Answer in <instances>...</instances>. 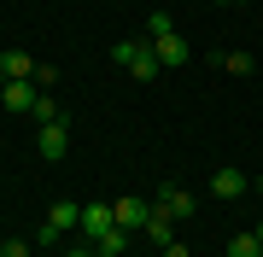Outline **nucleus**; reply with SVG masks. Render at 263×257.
Here are the masks:
<instances>
[{"label":"nucleus","mask_w":263,"mask_h":257,"mask_svg":"<svg viewBox=\"0 0 263 257\" xmlns=\"http://www.w3.org/2000/svg\"><path fill=\"white\" fill-rule=\"evenodd\" d=\"M111 58L129 70V76H141V82L164 70V65H158V53H152V41H117V47H111Z\"/></svg>","instance_id":"nucleus-1"},{"label":"nucleus","mask_w":263,"mask_h":257,"mask_svg":"<svg viewBox=\"0 0 263 257\" xmlns=\"http://www.w3.org/2000/svg\"><path fill=\"white\" fill-rule=\"evenodd\" d=\"M76 222H82V210H76L70 199H53V205H47V222H41V246H53V240L70 234Z\"/></svg>","instance_id":"nucleus-2"},{"label":"nucleus","mask_w":263,"mask_h":257,"mask_svg":"<svg viewBox=\"0 0 263 257\" xmlns=\"http://www.w3.org/2000/svg\"><path fill=\"white\" fill-rule=\"evenodd\" d=\"M117 228V216H111V205H82V222H76V234H82V240H105V234H111Z\"/></svg>","instance_id":"nucleus-3"},{"label":"nucleus","mask_w":263,"mask_h":257,"mask_svg":"<svg viewBox=\"0 0 263 257\" xmlns=\"http://www.w3.org/2000/svg\"><path fill=\"white\" fill-rule=\"evenodd\" d=\"M65 146H70V123L59 117V123H41V134H35V152L41 158H65Z\"/></svg>","instance_id":"nucleus-4"},{"label":"nucleus","mask_w":263,"mask_h":257,"mask_svg":"<svg viewBox=\"0 0 263 257\" xmlns=\"http://www.w3.org/2000/svg\"><path fill=\"white\" fill-rule=\"evenodd\" d=\"M111 216H117V228H123V234H135V228H146L152 205H146V199H117V205H111Z\"/></svg>","instance_id":"nucleus-5"},{"label":"nucleus","mask_w":263,"mask_h":257,"mask_svg":"<svg viewBox=\"0 0 263 257\" xmlns=\"http://www.w3.org/2000/svg\"><path fill=\"white\" fill-rule=\"evenodd\" d=\"M35 58H29V53H18V47H6V53H0V76H6V82H29V76H35Z\"/></svg>","instance_id":"nucleus-6"},{"label":"nucleus","mask_w":263,"mask_h":257,"mask_svg":"<svg viewBox=\"0 0 263 257\" xmlns=\"http://www.w3.org/2000/svg\"><path fill=\"white\" fill-rule=\"evenodd\" d=\"M35 100H41L35 82H6L0 88V105H6V111H35Z\"/></svg>","instance_id":"nucleus-7"},{"label":"nucleus","mask_w":263,"mask_h":257,"mask_svg":"<svg viewBox=\"0 0 263 257\" xmlns=\"http://www.w3.org/2000/svg\"><path fill=\"white\" fill-rule=\"evenodd\" d=\"M152 53H158V65H170V70L187 65V41H181L176 29H170V35H152Z\"/></svg>","instance_id":"nucleus-8"},{"label":"nucleus","mask_w":263,"mask_h":257,"mask_svg":"<svg viewBox=\"0 0 263 257\" xmlns=\"http://www.w3.org/2000/svg\"><path fill=\"white\" fill-rule=\"evenodd\" d=\"M211 187H216V199H240V193L252 187V175H240V170H216Z\"/></svg>","instance_id":"nucleus-9"},{"label":"nucleus","mask_w":263,"mask_h":257,"mask_svg":"<svg viewBox=\"0 0 263 257\" xmlns=\"http://www.w3.org/2000/svg\"><path fill=\"white\" fill-rule=\"evenodd\" d=\"M158 210H170L176 222L193 216V193H187V187H164V193H158Z\"/></svg>","instance_id":"nucleus-10"},{"label":"nucleus","mask_w":263,"mask_h":257,"mask_svg":"<svg viewBox=\"0 0 263 257\" xmlns=\"http://www.w3.org/2000/svg\"><path fill=\"white\" fill-rule=\"evenodd\" d=\"M170 222H176V216H170V210H158V205H152V216H146V240H152V246H170Z\"/></svg>","instance_id":"nucleus-11"},{"label":"nucleus","mask_w":263,"mask_h":257,"mask_svg":"<svg viewBox=\"0 0 263 257\" xmlns=\"http://www.w3.org/2000/svg\"><path fill=\"white\" fill-rule=\"evenodd\" d=\"M228 257H257V234H234L228 240Z\"/></svg>","instance_id":"nucleus-12"},{"label":"nucleus","mask_w":263,"mask_h":257,"mask_svg":"<svg viewBox=\"0 0 263 257\" xmlns=\"http://www.w3.org/2000/svg\"><path fill=\"white\" fill-rule=\"evenodd\" d=\"M29 117H35V123H59V105H53V94H41V100H35V111H29Z\"/></svg>","instance_id":"nucleus-13"},{"label":"nucleus","mask_w":263,"mask_h":257,"mask_svg":"<svg viewBox=\"0 0 263 257\" xmlns=\"http://www.w3.org/2000/svg\"><path fill=\"white\" fill-rule=\"evenodd\" d=\"M222 65H228V70H234V76H246V70H252V53H228V58H222Z\"/></svg>","instance_id":"nucleus-14"},{"label":"nucleus","mask_w":263,"mask_h":257,"mask_svg":"<svg viewBox=\"0 0 263 257\" xmlns=\"http://www.w3.org/2000/svg\"><path fill=\"white\" fill-rule=\"evenodd\" d=\"M170 29H176V24H170L164 12H152V18H146V35H170Z\"/></svg>","instance_id":"nucleus-15"},{"label":"nucleus","mask_w":263,"mask_h":257,"mask_svg":"<svg viewBox=\"0 0 263 257\" xmlns=\"http://www.w3.org/2000/svg\"><path fill=\"white\" fill-rule=\"evenodd\" d=\"M0 257H29V240H6V246H0Z\"/></svg>","instance_id":"nucleus-16"},{"label":"nucleus","mask_w":263,"mask_h":257,"mask_svg":"<svg viewBox=\"0 0 263 257\" xmlns=\"http://www.w3.org/2000/svg\"><path fill=\"white\" fill-rule=\"evenodd\" d=\"M158 257H187V246H181V240H170V246H164Z\"/></svg>","instance_id":"nucleus-17"},{"label":"nucleus","mask_w":263,"mask_h":257,"mask_svg":"<svg viewBox=\"0 0 263 257\" xmlns=\"http://www.w3.org/2000/svg\"><path fill=\"white\" fill-rule=\"evenodd\" d=\"M70 257H100V246H94V240H88V246H76Z\"/></svg>","instance_id":"nucleus-18"},{"label":"nucleus","mask_w":263,"mask_h":257,"mask_svg":"<svg viewBox=\"0 0 263 257\" xmlns=\"http://www.w3.org/2000/svg\"><path fill=\"white\" fill-rule=\"evenodd\" d=\"M252 234H257V251H263V222H257V228H252Z\"/></svg>","instance_id":"nucleus-19"},{"label":"nucleus","mask_w":263,"mask_h":257,"mask_svg":"<svg viewBox=\"0 0 263 257\" xmlns=\"http://www.w3.org/2000/svg\"><path fill=\"white\" fill-rule=\"evenodd\" d=\"M257 193H263V175H257Z\"/></svg>","instance_id":"nucleus-20"},{"label":"nucleus","mask_w":263,"mask_h":257,"mask_svg":"<svg viewBox=\"0 0 263 257\" xmlns=\"http://www.w3.org/2000/svg\"><path fill=\"white\" fill-rule=\"evenodd\" d=\"M234 6H240V0H234Z\"/></svg>","instance_id":"nucleus-21"}]
</instances>
